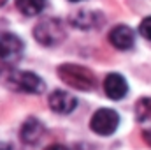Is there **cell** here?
Returning <instances> with one entry per match:
<instances>
[{
    "mask_svg": "<svg viewBox=\"0 0 151 150\" xmlns=\"http://www.w3.org/2000/svg\"><path fill=\"white\" fill-rule=\"evenodd\" d=\"M58 78L77 90H91L95 87V74L83 67V66H76V64H63L58 67Z\"/></svg>",
    "mask_w": 151,
    "mask_h": 150,
    "instance_id": "cell-1",
    "label": "cell"
},
{
    "mask_svg": "<svg viewBox=\"0 0 151 150\" xmlns=\"http://www.w3.org/2000/svg\"><path fill=\"white\" fill-rule=\"evenodd\" d=\"M142 138L146 140V143H148V145H151V129H148V131H144V133H142Z\"/></svg>",
    "mask_w": 151,
    "mask_h": 150,
    "instance_id": "cell-15",
    "label": "cell"
},
{
    "mask_svg": "<svg viewBox=\"0 0 151 150\" xmlns=\"http://www.w3.org/2000/svg\"><path fill=\"white\" fill-rule=\"evenodd\" d=\"M44 150H69V149L63 147V145H60V143H55V145H49L47 149H44Z\"/></svg>",
    "mask_w": 151,
    "mask_h": 150,
    "instance_id": "cell-14",
    "label": "cell"
},
{
    "mask_svg": "<svg viewBox=\"0 0 151 150\" xmlns=\"http://www.w3.org/2000/svg\"><path fill=\"white\" fill-rule=\"evenodd\" d=\"M34 37L42 46H55V44L63 41L65 28H63L60 20L47 18V20H42L40 23H37V27L34 28Z\"/></svg>",
    "mask_w": 151,
    "mask_h": 150,
    "instance_id": "cell-2",
    "label": "cell"
},
{
    "mask_svg": "<svg viewBox=\"0 0 151 150\" xmlns=\"http://www.w3.org/2000/svg\"><path fill=\"white\" fill-rule=\"evenodd\" d=\"M49 106L51 110L60 115H67V113H72L77 106V99L74 95H70L69 92H63V90H55L51 95H49Z\"/></svg>",
    "mask_w": 151,
    "mask_h": 150,
    "instance_id": "cell-6",
    "label": "cell"
},
{
    "mask_svg": "<svg viewBox=\"0 0 151 150\" xmlns=\"http://www.w3.org/2000/svg\"><path fill=\"white\" fill-rule=\"evenodd\" d=\"M135 117L139 122L150 120L151 118V97H142L135 104Z\"/></svg>",
    "mask_w": 151,
    "mask_h": 150,
    "instance_id": "cell-12",
    "label": "cell"
},
{
    "mask_svg": "<svg viewBox=\"0 0 151 150\" xmlns=\"http://www.w3.org/2000/svg\"><path fill=\"white\" fill-rule=\"evenodd\" d=\"M104 90H106V94H107L109 99L118 101V99H123L127 95L128 85H127L125 78L121 74L111 73V74L106 76V79H104Z\"/></svg>",
    "mask_w": 151,
    "mask_h": 150,
    "instance_id": "cell-7",
    "label": "cell"
},
{
    "mask_svg": "<svg viewBox=\"0 0 151 150\" xmlns=\"http://www.w3.org/2000/svg\"><path fill=\"white\" fill-rule=\"evenodd\" d=\"M0 150H11V149H9L7 145H2V143H0Z\"/></svg>",
    "mask_w": 151,
    "mask_h": 150,
    "instance_id": "cell-16",
    "label": "cell"
},
{
    "mask_svg": "<svg viewBox=\"0 0 151 150\" xmlns=\"http://www.w3.org/2000/svg\"><path fill=\"white\" fill-rule=\"evenodd\" d=\"M23 53V41L11 34L2 32L0 34V60L4 62H16Z\"/></svg>",
    "mask_w": 151,
    "mask_h": 150,
    "instance_id": "cell-5",
    "label": "cell"
},
{
    "mask_svg": "<svg viewBox=\"0 0 151 150\" xmlns=\"http://www.w3.org/2000/svg\"><path fill=\"white\" fill-rule=\"evenodd\" d=\"M100 21H102V16L99 12H93V11H77L70 18V23L77 28H83V30L95 28V27H99Z\"/></svg>",
    "mask_w": 151,
    "mask_h": 150,
    "instance_id": "cell-10",
    "label": "cell"
},
{
    "mask_svg": "<svg viewBox=\"0 0 151 150\" xmlns=\"http://www.w3.org/2000/svg\"><path fill=\"white\" fill-rule=\"evenodd\" d=\"M139 32H141L142 37H146L148 41H151V16L144 18V20L141 21V25H139Z\"/></svg>",
    "mask_w": 151,
    "mask_h": 150,
    "instance_id": "cell-13",
    "label": "cell"
},
{
    "mask_svg": "<svg viewBox=\"0 0 151 150\" xmlns=\"http://www.w3.org/2000/svg\"><path fill=\"white\" fill-rule=\"evenodd\" d=\"M70 2H81V0H70Z\"/></svg>",
    "mask_w": 151,
    "mask_h": 150,
    "instance_id": "cell-17",
    "label": "cell"
},
{
    "mask_svg": "<svg viewBox=\"0 0 151 150\" xmlns=\"http://www.w3.org/2000/svg\"><path fill=\"white\" fill-rule=\"evenodd\" d=\"M19 136H21V140H23L25 143L34 145V143H37L39 140L44 136V125L39 122L37 118L30 117V118H28V120L21 125Z\"/></svg>",
    "mask_w": 151,
    "mask_h": 150,
    "instance_id": "cell-9",
    "label": "cell"
},
{
    "mask_svg": "<svg viewBox=\"0 0 151 150\" xmlns=\"http://www.w3.org/2000/svg\"><path fill=\"white\" fill-rule=\"evenodd\" d=\"M134 41H135L134 30L127 25H118L109 32V42L118 50H130L134 46Z\"/></svg>",
    "mask_w": 151,
    "mask_h": 150,
    "instance_id": "cell-8",
    "label": "cell"
},
{
    "mask_svg": "<svg viewBox=\"0 0 151 150\" xmlns=\"http://www.w3.org/2000/svg\"><path fill=\"white\" fill-rule=\"evenodd\" d=\"M46 5V0H16V7L25 14V16H37L42 12Z\"/></svg>",
    "mask_w": 151,
    "mask_h": 150,
    "instance_id": "cell-11",
    "label": "cell"
},
{
    "mask_svg": "<svg viewBox=\"0 0 151 150\" xmlns=\"http://www.w3.org/2000/svg\"><path fill=\"white\" fill-rule=\"evenodd\" d=\"M119 124V117L114 110H109V108H102L99 111L93 113L91 117V122H90V127L93 133L100 134V136H109L116 131Z\"/></svg>",
    "mask_w": 151,
    "mask_h": 150,
    "instance_id": "cell-4",
    "label": "cell"
},
{
    "mask_svg": "<svg viewBox=\"0 0 151 150\" xmlns=\"http://www.w3.org/2000/svg\"><path fill=\"white\" fill-rule=\"evenodd\" d=\"M5 83L9 88L25 94H40L44 90V81L30 71H12L7 76Z\"/></svg>",
    "mask_w": 151,
    "mask_h": 150,
    "instance_id": "cell-3",
    "label": "cell"
}]
</instances>
